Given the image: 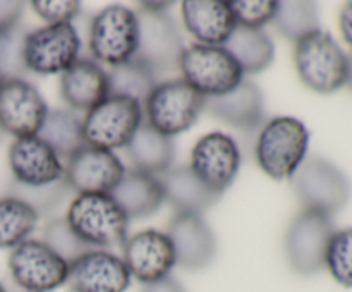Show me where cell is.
<instances>
[{
    "instance_id": "cell-18",
    "label": "cell",
    "mask_w": 352,
    "mask_h": 292,
    "mask_svg": "<svg viewBox=\"0 0 352 292\" xmlns=\"http://www.w3.org/2000/svg\"><path fill=\"white\" fill-rule=\"evenodd\" d=\"M9 165L23 188H43L64 181V164L38 136L14 139L9 148Z\"/></svg>"
},
{
    "instance_id": "cell-5",
    "label": "cell",
    "mask_w": 352,
    "mask_h": 292,
    "mask_svg": "<svg viewBox=\"0 0 352 292\" xmlns=\"http://www.w3.org/2000/svg\"><path fill=\"white\" fill-rule=\"evenodd\" d=\"M182 79L203 98H217L236 89L244 81V72L226 47L189 45L179 60Z\"/></svg>"
},
{
    "instance_id": "cell-3",
    "label": "cell",
    "mask_w": 352,
    "mask_h": 292,
    "mask_svg": "<svg viewBox=\"0 0 352 292\" xmlns=\"http://www.w3.org/2000/svg\"><path fill=\"white\" fill-rule=\"evenodd\" d=\"M294 64L299 79L316 93L327 95L347 85V55L327 31H313L296 41Z\"/></svg>"
},
{
    "instance_id": "cell-6",
    "label": "cell",
    "mask_w": 352,
    "mask_h": 292,
    "mask_svg": "<svg viewBox=\"0 0 352 292\" xmlns=\"http://www.w3.org/2000/svg\"><path fill=\"white\" fill-rule=\"evenodd\" d=\"M138 14L126 5H109L89 23L88 47L93 60L117 67L133 60L138 52Z\"/></svg>"
},
{
    "instance_id": "cell-16",
    "label": "cell",
    "mask_w": 352,
    "mask_h": 292,
    "mask_svg": "<svg viewBox=\"0 0 352 292\" xmlns=\"http://www.w3.org/2000/svg\"><path fill=\"white\" fill-rule=\"evenodd\" d=\"M122 261L131 278L148 285L168 277L175 267V251L167 234L157 229L141 230L127 237L122 246Z\"/></svg>"
},
{
    "instance_id": "cell-32",
    "label": "cell",
    "mask_w": 352,
    "mask_h": 292,
    "mask_svg": "<svg viewBox=\"0 0 352 292\" xmlns=\"http://www.w3.org/2000/svg\"><path fill=\"white\" fill-rule=\"evenodd\" d=\"M28 31L21 24L0 34V81L24 79L28 69L24 65V38Z\"/></svg>"
},
{
    "instance_id": "cell-31",
    "label": "cell",
    "mask_w": 352,
    "mask_h": 292,
    "mask_svg": "<svg viewBox=\"0 0 352 292\" xmlns=\"http://www.w3.org/2000/svg\"><path fill=\"white\" fill-rule=\"evenodd\" d=\"M325 268L337 284L352 287V227L332 234L325 253Z\"/></svg>"
},
{
    "instance_id": "cell-40",
    "label": "cell",
    "mask_w": 352,
    "mask_h": 292,
    "mask_svg": "<svg viewBox=\"0 0 352 292\" xmlns=\"http://www.w3.org/2000/svg\"><path fill=\"white\" fill-rule=\"evenodd\" d=\"M172 3L170 2H143L141 3V7H143L144 10H151V12H165L167 10V7H170Z\"/></svg>"
},
{
    "instance_id": "cell-13",
    "label": "cell",
    "mask_w": 352,
    "mask_h": 292,
    "mask_svg": "<svg viewBox=\"0 0 352 292\" xmlns=\"http://www.w3.org/2000/svg\"><path fill=\"white\" fill-rule=\"evenodd\" d=\"M124 174L126 167L113 151L85 144L65 161L64 182L78 194H110Z\"/></svg>"
},
{
    "instance_id": "cell-37",
    "label": "cell",
    "mask_w": 352,
    "mask_h": 292,
    "mask_svg": "<svg viewBox=\"0 0 352 292\" xmlns=\"http://www.w3.org/2000/svg\"><path fill=\"white\" fill-rule=\"evenodd\" d=\"M24 3L14 0H0V34L7 33L19 24Z\"/></svg>"
},
{
    "instance_id": "cell-41",
    "label": "cell",
    "mask_w": 352,
    "mask_h": 292,
    "mask_svg": "<svg viewBox=\"0 0 352 292\" xmlns=\"http://www.w3.org/2000/svg\"><path fill=\"white\" fill-rule=\"evenodd\" d=\"M347 60H349V76H347V85L352 89V54L347 55Z\"/></svg>"
},
{
    "instance_id": "cell-11",
    "label": "cell",
    "mask_w": 352,
    "mask_h": 292,
    "mask_svg": "<svg viewBox=\"0 0 352 292\" xmlns=\"http://www.w3.org/2000/svg\"><path fill=\"white\" fill-rule=\"evenodd\" d=\"M333 230L325 213L305 210L289 225L285 254L292 270L299 275H315L325 268V253Z\"/></svg>"
},
{
    "instance_id": "cell-43",
    "label": "cell",
    "mask_w": 352,
    "mask_h": 292,
    "mask_svg": "<svg viewBox=\"0 0 352 292\" xmlns=\"http://www.w3.org/2000/svg\"><path fill=\"white\" fill-rule=\"evenodd\" d=\"M2 137H3V131H2V127H0V141H2Z\"/></svg>"
},
{
    "instance_id": "cell-28",
    "label": "cell",
    "mask_w": 352,
    "mask_h": 292,
    "mask_svg": "<svg viewBox=\"0 0 352 292\" xmlns=\"http://www.w3.org/2000/svg\"><path fill=\"white\" fill-rule=\"evenodd\" d=\"M38 218L36 210L19 196L0 198V249H14L17 244L30 239Z\"/></svg>"
},
{
    "instance_id": "cell-10",
    "label": "cell",
    "mask_w": 352,
    "mask_h": 292,
    "mask_svg": "<svg viewBox=\"0 0 352 292\" xmlns=\"http://www.w3.org/2000/svg\"><path fill=\"white\" fill-rule=\"evenodd\" d=\"M12 280L28 292H52L67 282L69 263L43 240L26 239L9 254Z\"/></svg>"
},
{
    "instance_id": "cell-17",
    "label": "cell",
    "mask_w": 352,
    "mask_h": 292,
    "mask_svg": "<svg viewBox=\"0 0 352 292\" xmlns=\"http://www.w3.org/2000/svg\"><path fill=\"white\" fill-rule=\"evenodd\" d=\"M65 284L72 292H126L131 273L112 251L89 249L69 263Z\"/></svg>"
},
{
    "instance_id": "cell-8",
    "label": "cell",
    "mask_w": 352,
    "mask_h": 292,
    "mask_svg": "<svg viewBox=\"0 0 352 292\" xmlns=\"http://www.w3.org/2000/svg\"><path fill=\"white\" fill-rule=\"evenodd\" d=\"M81 36L72 23L47 24L28 31L24 38V65L34 74H64L79 58Z\"/></svg>"
},
{
    "instance_id": "cell-19",
    "label": "cell",
    "mask_w": 352,
    "mask_h": 292,
    "mask_svg": "<svg viewBox=\"0 0 352 292\" xmlns=\"http://www.w3.org/2000/svg\"><path fill=\"white\" fill-rule=\"evenodd\" d=\"M175 251V263L189 270L208 267L217 253L213 230L201 215L177 213L167 232Z\"/></svg>"
},
{
    "instance_id": "cell-29",
    "label": "cell",
    "mask_w": 352,
    "mask_h": 292,
    "mask_svg": "<svg viewBox=\"0 0 352 292\" xmlns=\"http://www.w3.org/2000/svg\"><path fill=\"white\" fill-rule=\"evenodd\" d=\"M155 85H157V76L136 58L109 71L110 95L133 98L141 105L155 88Z\"/></svg>"
},
{
    "instance_id": "cell-14",
    "label": "cell",
    "mask_w": 352,
    "mask_h": 292,
    "mask_svg": "<svg viewBox=\"0 0 352 292\" xmlns=\"http://www.w3.org/2000/svg\"><path fill=\"white\" fill-rule=\"evenodd\" d=\"M48 105L26 79L0 81V127L19 137L38 136L48 113Z\"/></svg>"
},
{
    "instance_id": "cell-39",
    "label": "cell",
    "mask_w": 352,
    "mask_h": 292,
    "mask_svg": "<svg viewBox=\"0 0 352 292\" xmlns=\"http://www.w3.org/2000/svg\"><path fill=\"white\" fill-rule=\"evenodd\" d=\"M339 26L344 40H346L347 45L352 48V2H347L346 5L342 7V10H340Z\"/></svg>"
},
{
    "instance_id": "cell-21",
    "label": "cell",
    "mask_w": 352,
    "mask_h": 292,
    "mask_svg": "<svg viewBox=\"0 0 352 292\" xmlns=\"http://www.w3.org/2000/svg\"><path fill=\"white\" fill-rule=\"evenodd\" d=\"M60 93L71 109L88 112L110 96L109 72L91 58H78L60 74Z\"/></svg>"
},
{
    "instance_id": "cell-20",
    "label": "cell",
    "mask_w": 352,
    "mask_h": 292,
    "mask_svg": "<svg viewBox=\"0 0 352 292\" xmlns=\"http://www.w3.org/2000/svg\"><path fill=\"white\" fill-rule=\"evenodd\" d=\"M181 14L186 30L208 47H223L237 26L230 2L223 0H186Z\"/></svg>"
},
{
    "instance_id": "cell-33",
    "label": "cell",
    "mask_w": 352,
    "mask_h": 292,
    "mask_svg": "<svg viewBox=\"0 0 352 292\" xmlns=\"http://www.w3.org/2000/svg\"><path fill=\"white\" fill-rule=\"evenodd\" d=\"M43 243L67 263L78 260L86 251L95 249V247H89L88 244H85L76 236V232L69 227L65 218H54L45 225Z\"/></svg>"
},
{
    "instance_id": "cell-7",
    "label": "cell",
    "mask_w": 352,
    "mask_h": 292,
    "mask_svg": "<svg viewBox=\"0 0 352 292\" xmlns=\"http://www.w3.org/2000/svg\"><path fill=\"white\" fill-rule=\"evenodd\" d=\"M144 122L143 105L126 96H107L82 119V136L88 146L102 150L126 148Z\"/></svg>"
},
{
    "instance_id": "cell-9",
    "label": "cell",
    "mask_w": 352,
    "mask_h": 292,
    "mask_svg": "<svg viewBox=\"0 0 352 292\" xmlns=\"http://www.w3.org/2000/svg\"><path fill=\"white\" fill-rule=\"evenodd\" d=\"M294 189L305 210L333 215L346 206L351 196V182L342 170L323 158L302 161L294 174Z\"/></svg>"
},
{
    "instance_id": "cell-2",
    "label": "cell",
    "mask_w": 352,
    "mask_h": 292,
    "mask_svg": "<svg viewBox=\"0 0 352 292\" xmlns=\"http://www.w3.org/2000/svg\"><path fill=\"white\" fill-rule=\"evenodd\" d=\"M76 236L95 249L124 246L129 218L110 194H78L65 213Z\"/></svg>"
},
{
    "instance_id": "cell-26",
    "label": "cell",
    "mask_w": 352,
    "mask_h": 292,
    "mask_svg": "<svg viewBox=\"0 0 352 292\" xmlns=\"http://www.w3.org/2000/svg\"><path fill=\"white\" fill-rule=\"evenodd\" d=\"M223 47L236 58L244 74H256L265 71L275 57L274 41L263 30L236 26Z\"/></svg>"
},
{
    "instance_id": "cell-22",
    "label": "cell",
    "mask_w": 352,
    "mask_h": 292,
    "mask_svg": "<svg viewBox=\"0 0 352 292\" xmlns=\"http://www.w3.org/2000/svg\"><path fill=\"white\" fill-rule=\"evenodd\" d=\"M205 109L236 129H254L263 119V95L254 82L244 79L227 95L206 98Z\"/></svg>"
},
{
    "instance_id": "cell-27",
    "label": "cell",
    "mask_w": 352,
    "mask_h": 292,
    "mask_svg": "<svg viewBox=\"0 0 352 292\" xmlns=\"http://www.w3.org/2000/svg\"><path fill=\"white\" fill-rule=\"evenodd\" d=\"M38 137L43 139L58 158H65L85 146L82 136V120L67 110H48Z\"/></svg>"
},
{
    "instance_id": "cell-30",
    "label": "cell",
    "mask_w": 352,
    "mask_h": 292,
    "mask_svg": "<svg viewBox=\"0 0 352 292\" xmlns=\"http://www.w3.org/2000/svg\"><path fill=\"white\" fill-rule=\"evenodd\" d=\"M272 23L285 38L298 41L320 30V14L316 3L313 2H278L277 14Z\"/></svg>"
},
{
    "instance_id": "cell-34",
    "label": "cell",
    "mask_w": 352,
    "mask_h": 292,
    "mask_svg": "<svg viewBox=\"0 0 352 292\" xmlns=\"http://www.w3.org/2000/svg\"><path fill=\"white\" fill-rule=\"evenodd\" d=\"M278 2L275 0H237L230 2L237 26L263 30L265 24L272 23L277 14Z\"/></svg>"
},
{
    "instance_id": "cell-23",
    "label": "cell",
    "mask_w": 352,
    "mask_h": 292,
    "mask_svg": "<svg viewBox=\"0 0 352 292\" xmlns=\"http://www.w3.org/2000/svg\"><path fill=\"white\" fill-rule=\"evenodd\" d=\"M110 196L116 199L129 220L151 216L165 201L160 177L134 168L126 170L122 181L116 186Z\"/></svg>"
},
{
    "instance_id": "cell-35",
    "label": "cell",
    "mask_w": 352,
    "mask_h": 292,
    "mask_svg": "<svg viewBox=\"0 0 352 292\" xmlns=\"http://www.w3.org/2000/svg\"><path fill=\"white\" fill-rule=\"evenodd\" d=\"M31 7L47 24L72 23L81 12V2L78 0H33Z\"/></svg>"
},
{
    "instance_id": "cell-15",
    "label": "cell",
    "mask_w": 352,
    "mask_h": 292,
    "mask_svg": "<svg viewBox=\"0 0 352 292\" xmlns=\"http://www.w3.org/2000/svg\"><path fill=\"white\" fill-rule=\"evenodd\" d=\"M239 167V146L229 134L220 131L205 134L191 151L189 168L203 184L219 194L232 184Z\"/></svg>"
},
{
    "instance_id": "cell-38",
    "label": "cell",
    "mask_w": 352,
    "mask_h": 292,
    "mask_svg": "<svg viewBox=\"0 0 352 292\" xmlns=\"http://www.w3.org/2000/svg\"><path fill=\"white\" fill-rule=\"evenodd\" d=\"M143 292H186V291L184 287L175 280V278H172L170 275H168V277L162 278V280L144 285Z\"/></svg>"
},
{
    "instance_id": "cell-12",
    "label": "cell",
    "mask_w": 352,
    "mask_h": 292,
    "mask_svg": "<svg viewBox=\"0 0 352 292\" xmlns=\"http://www.w3.org/2000/svg\"><path fill=\"white\" fill-rule=\"evenodd\" d=\"M140 23V40H138L136 60L143 62L155 76L160 72H170L179 69L182 45L181 33L170 14L138 10Z\"/></svg>"
},
{
    "instance_id": "cell-36",
    "label": "cell",
    "mask_w": 352,
    "mask_h": 292,
    "mask_svg": "<svg viewBox=\"0 0 352 292\" xmlns=\"http://www.w3.org/2000/svg\"><path fill=\"white\" fill-rule=\"evenodd\" d=\"M65 188H67V184L64 181L55 182V184L50 186H43V188H24V194L19 196V198L30 203L36 210L38 215H40L41 210L50 208L55 203L60 201Z\"/></svg>"
},
{
    "instance_id": "cell-42",
    "label": "cell",
    "mask_w": 352,
    "mask_h": 292,
    "mask_svg": "<svg viewBox=\"0 0 352 292\" xmlns=\"http://www.w3.org/2000/svg\"><path fill=\"white\" fill-rule=\"evenodd\" d=\"M0 292H7V289H6V287H3V285H2V284H0Z\"/></svg>"
},
{
    "instance_id": "cell-4",
    "label": "cell",
    "mask_w": 352,
    "mask_h": 292,
    "mask_svg": "<svg viewBox=\"0 0 352 292\" xmlns=\"http://www.w3.org/2000/svg\"><path fill=\"white\" fill-rule=\"evenodd\" d=\"M203 110L205 98L182 78L157 82L143 103L144 122L168 137L195 126Z\"/></svg>"
},
{
    "instance_id": "cell-24",
    "label": "cell",
    "mask_w": 352,
    "mask_h": 292,
    "mask_svg": "<svg viewBox=\"0 0 352 292\" xmlns=\"http://www.w3.org/2000/svg\"><path fill=\"white\" fill-rule=\"evenodd\" d=\"M165 201L177 213L201 215L219 201V192L203 184L189 167L170 168L160 175Z\"/></svg>"
},
{
    "instance_id": "cell-25",
    "label": "cell",
    "mask_w": 352,
    "mask_h": 292,
    "mask_svg": "<svg viewBox=\"0 0 352 292\" xmlns=\"http://www.w3.org/2000/svg\"><path fill=\"white\" fill-rule=\"evenodd\" d=\"M126 153L134 170L151 175H162L170 170L175 157L174 143L153 127L143 122L127 143Z\"/></svg>"
},
{
    "instance_id": "cell-1",
    "label": "cell",
    "mask_w": 352,
    "mask_h": 292,
    "mask_svg": "<svg viewBox=\"0 0 352 292\" xmlns=\"http://www.w3.org/2000/svg\"><path fill=\"white\" fill-rule=\"evenodd\" d=\"M309 131L296 117L278 115L261 127L256 141V164L274 181L292 179L308 153Z\"/></svg>"
}]
</instances>
